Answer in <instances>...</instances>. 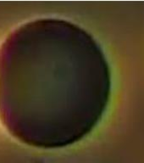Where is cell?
<instances>
[{"label": "cell", "mask_w": 144, "mask_h": 163, "mask_svg": "<svg viewBox=\"0 0 144 163\" xmlns=\"http://www.w3.org/2000/svg\"><path fill=\"white\" fill-rule=\"evenodd\" d=\"M110 92L100 45L72 22H28L0 48V119L27 144L54 149L80 141L101 121Z\"/></svg>", "instance_id": "6da1fadb"}]
</instances>
